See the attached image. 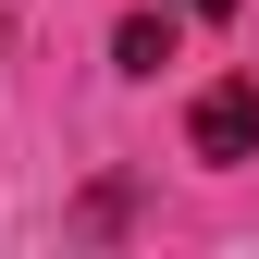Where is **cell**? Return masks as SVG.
I'll list each match as a JSON object with an SVG mask.
<instances>
[{
  "label": "cell",
  "mask_w": 259,
  "mask_h": 259,
  "mask_svg": "<svg viewBox=\"0 0 259 259\" xmlns=\"http://www.w3.org/2000/svg\"><path fill=\"white\" fill-rule=\"evenodd\" d=\"M185 13H235V0H185Z\"/></svg>",
  "instance_id": "obj_3"
},
{
  "label": "cell",
  "mask_w": 259,
  "mask_h": 259,
  "mask_svg": "<svg viewBox=\"0 0 259 259\" xmlns=\"http://www.w3.org/2000/svg\"><path fill=\"white\" fill-rule=\"evenodd\" d=\"M185 148H198V160H247V148H259V74L198 87V111H185Z\"/></svg>",
  "instance_id": "obj_1"
},
{
  "label": "cell",
  "mask_w": 259,
  "mask_h": 259,
  "mask_svg": "<svg viewBox=\"0 0 259 259\" xmlns=\"http://www.w3.org/2000/svg\"><path fill=\"white\" fill-rule=\"evenodd\" d=\"M111 62L123 74H160V62H173V13H123L111 25Z\"/></svg>",
  "instance_id": "obj_2"
}]
</instances>
